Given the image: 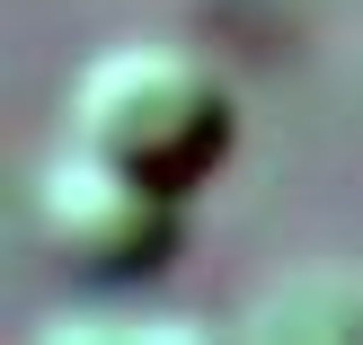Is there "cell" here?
<instances>
[{
    "instance_id": "6da1fadb",
    "label": "cell",
    "mask_w": 363,
    "mask_h": 345,
    "mask_svg": "<svg viewBox=\"0 0 363 345\" xmlns=\"http://www.w3.org/2000/svg\"><path fill=\"white\" fill-rule=\"evenodd\" d=\"M62 142L151 177L169 195H195L240 142V98L195 45L169 35H116L62 89Z\"/></svg>"
},
{
    "instance_id": "7a4b0ae2",
    "label": "cell",
    "mask_w": 363,
    "mask_h": 345,
    "mask_svg": "<svg viewBox=\"0 0 363 345\" xmlns=\"http://www.w3.org/2000/svg\"><path fill=\"white\" fill-rule=\"evenodd\" d=\"M35 239H45V257L62 266V275L124 293V283H151L160 266L177 257V239H186V195H169V186H151V177L80 151V142H62V151L35 169Z\"/></svg>"
}]
</instances>
